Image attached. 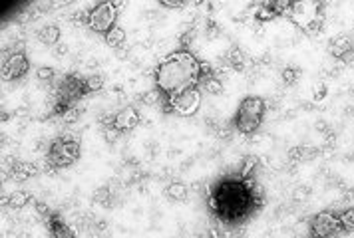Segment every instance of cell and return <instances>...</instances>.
<instances>
[{
    "instance_id": "21",
    "label": "cell",
    "mask_w": 354,
    "mask_h": 238,
    "mask_svg": "<svg viewBox=\"0 0 354 238\" xmlns=\"http://www.w3.org/2000/svg\"><path fill=\"white\" fill-rule=\"evenodd\" d=\"M281 76H283V81H285L287 85H294V83L301 79V70L294 68V66H287V68L281 72Z\"/></svg>"
},
{
    "instance_id": "17",
    "label": "cell",
    "mask_w": 354,
    "mask_h": 238,
    "mask_svg": "<svg viewBox=\"0 0 354 238\" xmlns=\"http://www.w3.org/2000/svg\"><path fill=\"white\" fill-rule=\"evenodd\" d=\"M163 195H165L169 200H179V202H183V200H187V197H189V187H187L185 183H181V181H171V183L163 189Z\"/></svg>"
},
{
    "instance_id": "18",
    "label": "cell",
    "mask_w": 354,
    "mask_h": 238,
    "mask_svg": "<svg viewBox=\"0 0 354 238\" xmlns=\"http://www.w3.org/2000/svg\"><path fill=\"white\" fill-rule=\"evenodd\" d=\"M199 89L205 92V94H209V96H221L223 94V81L219 79L217 74H213V76H207L201 81Z\"/></svg>"
},
{
    "instance_id": "12",
    "label": "cell",
    "mask_w": 354,
    "mask_h": 238,
    "mask_svg": "<svg viewBox=\"0 0 354 238\" xmlns=\"http://www.w3.org/2000/svg\"><path fill=\"white\" fill-rule=\"evenodd\" d=\"M44 222H46V228H48L50 238H76V232H74L72 226L62 218V215L52 213Z\"/></svg>"
},
{
    "instance_id": "8",
    "label": "cell",
    "mask_w": 354,
    "mask_h": 238,
    "mask_svg": "<svg viewBox=\"0 0 354 238\" xmlns=\"http://www.w3.org/2000/svg\"><path fill=\"white\" fill-rule=\"evenodd\" d=\"M338 230H342L338 215L332 211H322L318 215H314V218L310 220V234L312 238H331L334 234H338Z\"/></svg>"
},
{
    "instance_id": "16",
    "label": "cell",
    "mask_w": 354,
    "mask_h": 238,
    "mask_svg": "<svg viewBox=\"0 0 354 238\" xmlns=\"http://www.w3.org/2000/svg\"><path fill=\"white\" fill-rule=\"evenodd\" d=\"M38 40L44 44V46H58L60 44V28H58L56 24H46L44 28L38 30Z\"/></svg>"
},
{
    "instance_id": "33",
    "label": "cell",
    "mask_w": 354,
    "mask_h": 238,
    "mask_svg": "<svg viewBox=\"0 0 354 238\" xmlns=\"http://www.w3.org/2000/svg\"><path fill=\"white\" fill-rule=\"evenodd\" d=\"M56 52H58V54H66V52H68V48H66V46H58V48H56Z\"/></svg>"
},
{
    "instance_id": "27",
    "label": "cell",
    "mask_w": 354,
    "mask_h": 238,
    "mask_svg": "<svg viewBox=\"0 0 354 238\" xmlns=\"http://www.w3.org/2000/svg\"><path fill=\"white\" fill-rule=\"evenodd\" d=\"M54 76H56V70L50 68V66H42V68L36 70V78H38L40 81H52Z\"/></svg>"
},
{
    "instance_id": "4",
    "label": "cell",
    "mask_w": 354,
    "mask_h": 238,
    "mask_svg": "<svg viewBox=\"0 0 354 238\" xmlns=\"http://www.w3.org/2000/svg\"><path fill=\"white\" fill-rule=\"evenodd\" d=\"M265 111H267V103L259 96H247L239 101V107L233 115V129L241 133V135H253L255 131H259L263 119H265Z\"/></svg>"
},
{
    "instance_id": "2",
    "label": "cell",
    "mask_w": 354,
    "mask_h": 238,
    "mask_svg": "<svg viewBox=\"0 0 354 238\" xmlns=\"http://www.w3.org/2000/svg\"><path fill=\"white\" fill-rule=\"evenodd\" d=\"M213 74L215 70L193 50L177 48L169 52L154 72V89L159 94L161 111L165 113L177 98L191 89H197L205 78Z\"/></svg>"
},
{
    "instance_id": "7",
    "label": "cell",
    "mask_w": 354,
    "mask_h": 238,
    "mask_svg": "<svg viewBox=\"0 0 354 238\" xmlns=\"http://www.w3.org/2000/svg\"><path fill=\"white\" fill-rule=\"evenodd\" d=\"M30 70V60L26 56V50L22 44H14L2 52V64H0V72H2L4 81H16L24 78Z\"/></svg>"
},
{
    "instance_id": "22",
    "label": "cell",
    "mask_w": 354,
    "mask_h": 238,
    "mask_svg": "<svg viewBox=\"0 0 354 238\" xmlns=\"http://www.w3.org/2000/svg\"><path fill=\"white\" fill-rule=\"evenodd\" d=\"M338 220H340L342 230H346V232L354 230V208H346L344 213H340V215H338Z\"/></svg>"
},
{
    "instance_id": "9",
    "label": "cell",
    "mask_w": 354,
    "mask_h": 238,
    "mask_svg": "<svg viewBox=\"0 0 354 238\" xmlns=\"http://www.w3.org/2000/svg\"><path fill=\"white\" fill-rule=\"evenodd\" d=\"M203 101V92L197 89H191V92H185L183 96L177 98L169 107H167V115H179V117H191L199 111Z\"/></svg>"
},
{
    "instance_id": "24",
    "label": "cell",
    "mask_w": 354,
    "mask_h": 238,
    "mask_svg": "<svg viewBox=\"0 0 354 238\" xmlns=\"http://www.w3.org/2000/svg\"><path fill=\"white\" fill-rule=\"evenodd\" d=\"M104 78L100 74H94V76H88V89H90V94H96L104 87Z\"/></svg>"
},
{
    "instance_id": "19",
    "label": "cell",
    "mask_w": 354,
    "mask_h": 238,
    "mask_svg": "<svg viewBox=\"0 0 354 238\" xmlns=\"http://www.w3.org/2000/svg\"><path fill=\"white\" fill-rule=\"evenodd\" d=\"M94 202H98V204H102L106 208H113L115 206V195L108 185H104V187L94 191Z\"/></svg>"
},
{
    "instance_id": "30",
    "label": "cell",
    "mask_w": 354,
    "mask_h": 238,
    "mask_svg": "<svg viewBox=\"0 0 354 238\" xmlns=\"http://www.w3.org/2000/svg\"><path fill=\"white\" fill-rule=\"evenodd\" d=\"M52 213H54V211H50V206H48L46 202H40V200L36 202V215H40V218H44V220H46Z\"/></svg>"
},
{
    "instance_id": "28",
    "label": "cell",
    "mask_w": 354,
    "mask_h": 238,
    "mask_svg": "<svg viewBox=\"0 0 354 238\" xmlns=\"http://www.w3.org/2000/svg\"><path fill=\"white\" fill-rule=\"evenodd\" d=\"M159 6L161 8H169V10H181L187 6L185 0H159Z\"/></svg>"
},
{
    "instance_id": "6",
    "label": "cell",
    "mask_w": 354,
    "mask_h": 238,
    "mask_svg": "<svg viewBox=\"0 0 354 238\" xmlns=\"http://www.w3.org/2000/svg\"><path fill=\"white\" fill-rule=\"evenodd\" d=\"M120 2L113 0H102L94 4L90 10H86V26L92 32L100 36H108L113 28H117V18H120Z\"/></svg>"
},
{
    "instance_id": "25",
    "label": "cell",
    "mask_w": 354,
    "mask_h": 238,
    "mask_svg": "<svg viewBox=\"0 0 354 238\" xmlns=\"http://www.w3.org/2000/svg\"><path fill=\"white\" fill-rule=\"evenodd\" d=\"M205 36H207L209 40L219 38L221 36V26L215 20H207V24H205Z\"/></svg>"
},
{
    "instance_id": "23",
    "label": "cell",
    "mask_w": 354,
    "mask_h": 238,
    "mask_svg": "<svg viewBox=\"0 0 354 238\" xmlns=\"http://www.w3.org/2000/svg\"><path fill=\"white\" fill-rule=\"evenodd\" d=\"M108 234H110V230H108V224L104 220H98V222H94L90 226V236L92 238H108Z\"/></svg>"
},
{
    "instance_id": "31",
    "label": "cell",
    "mask_w": 354,
    "mask_h": 238,
    "mask_svg": "<svg viewBox=\"0 0 354 238\" xmlns=\"http://www.w3.org/2000/svg\"><path fill=\"white\" fill-rule=\"evenodd\" d=\"M324 98H327V85H324V83L314 85V101H320Z\"/></svg>"
},
{
    "instance_id": "29",
    "label": "cell",
    "mask_w": 354,
    "mask_h": 238,
    "mask_svg": "<svg viewBox=\"0 0 354 238\" xmlns=\"http://www.w3.org/2000/svg\"><path fill=\"white\" fill-rule=\"evenodd\" d=\"M80 113H82L80 107H72V109L66 111V115L62 117V121H64V123H76L78 119H80Z\"/></svg>"
},
{
    "instance_id": "5",
    "label": "cell",
    "mask_w": 354,
    "mask_h": 238,
    "mask_svg": "<svg viewBox=\"0 0 354 238\" xmlns=\"http://www.w3.org/2000/svg\"><path fill=\"white\" fill-rule=\"evenodd\" d=\"M82 155V143L76 137L60 135L56 137L46 151V167L58 171V169H68L72 167Z\"/></svg>"
},
{
    "instance_id": "10",
    "label": "cell",
    "mask_w": 354,
    "mask_h": 238,
    "mask_svg": "<svg viewBox=\"0 0 354 238\" xmlns=\"http://www.w3.org/2000/svg\"><path fill=\"white\" fill-rule=\"evenodd\" d=\"M139 121H141V115H139L137 107H133V105H126L117 113H113V129L120 135L133 131L139 125Z\"/></svg>"
},
{
    "instance_id": "20",
    "label": "cell",
    "mask_w": 354,
    "mask_h": 238,
    "mask_svg": "<svg viewBox=\"0 0 354 238\" xmlns=\"http://www.w3.org/2000/svg\"><path fill=\"white\" fill-rule=\"evenodd\" d=\"M106 40V44L110 46V48H113V50H120V48H124L126 46V30L122 28V26H117V28H113L111 32L104 38Z\"/></svg>"
},
{
    "instance_id": "3",
    "label": "cell",
    "mask_w": 354,
    "mask_h": 238,
    "mask_svg": "<svg viewBox=\"0 0 354 238\" xmlns=\"http://www.w3.org/2000/svg\"><path fill=\"white\" fill-rule=\"evenodd\" d=\"M86 96H90V89H88V78H84L80 74H66V76H62L60 81H58V85H56L52 115L64 117L66 111L76 107V103L80 99H84Z\"/></svg>"
},
{
    "instance_id": "13",
    "label": "cell",
    "mask_w": 354,
    "mask_h": 238,
    "mask_svg": "<svg viewBox=\"0 0 354 238\" xmlns=\"http://www.w3.org/2000/svg\"><path fill=\"white\" fill-rule=\"evenodd\" d=\"M225 60H227L229 68H233L235 72H243L247 68V54L239 46H231L225 52Z\"/></svg>"
},
{
    "instance_id": "1",
    "label": "cell",
    "mask_w": 354,
    "mask_h": 238,
    "mask_svg": "<svg viewBox=\"0 0 354 238\" xmlns=\"http://www.w3.org/2000/svg\"><path fill=\"white\" fill-rule=\"evenodd\" d=\"M205 202L217 222L239 226L263 206L265 193L255 177H245L241 171H235L215 178L207 187Z\"/></svg>"
},
{
    "instance_id": "26",
    "label": "cell",
    "mask_w": 354,
    "mask_h": 238,
    "mask_svg": "<svg viewBox=\"0 0 354 238\" xmlns=\"http://www.w3.org/2000/svg\"><path fill=\"white\" fill-rule=\"evenodd\" d=\"M195 36H197V30H195V28L185 30V32L179 36V48H187V50H191L189 46H191V42L195 40Z\"/></svg>"
},
{
    "instance_id": "14",
    "label": "cell",
    "mask_w": 354,
    "mask_h": 238,
    "mask_svg": "<svg viewBox=\"0 0 354 238\" xmlns=\"http://www.w3.org/2000/svg\"><path fill=\"white\" fill-rule=\"evenodd\" d=\"M329 52L338 60H346L348 56H352V42L346 36H336L331 40Z\"/></svg>"
},
{
    "instance_id": "11",
    "label": "cell",
    "mask_w": 354,
    "mask_h": 238,
    "mask_svg": "<svg viewBox=\"0 0 354 238\" xmlns=\"http://www.w3.org/2000/svg\"><path fill=\"white\" fill-rule=\"evenodd\" d=\"M4 177H10L14 181H28L34 175H38V165L34 163H26V161H16V159H6V173Z\"/></svg>"
},
{
    "instance_id": "15",
    "label": "cell",
    "mask_w": 354,
    "mask_h": 238,
    "mask_svg": "<svg viewBox=\"0 0 354 238\" xmlns=\"http://www.w3.org/2000/svg\"><path fill=\"white\" fill-rule=\"evenodd\" d=\"M30 200H32V195L28 193V191H16V193H12V195L2 197V206L6 204L10 211H20V208H24Z\"/></svg>"
},
{
    "instance_id": "32",
    "label": "cell",
    "mask_w": 354,
    "mask_h": 238,
    "mask_svg": "<svg viewBox=\"0 0 354 238\" xmlns=\"http://www.w3.org/2000/svg\"><path fill=\"white\" fill-rule=\"evenodd\" d=\"M104 137H106V141H108V143H113V141H117L120 133H117L113 127H104Z\"/></svg>"
}]
</instances>
